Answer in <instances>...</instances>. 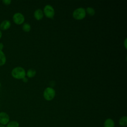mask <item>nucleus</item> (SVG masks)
Returning <instances> with one entry per match:
<instances>
[{
	"label": "nucleus",
	"instance_id": "obj_1",
	"mask_svg": "<svg viewBox=\"0 0 127 127\" xmlns=\"http://www.w3.org/2000/svg\"><path fill=\"white\" fill-rule=\"evenodd\" d=\"M11 74L15 79H22L25 77L26 71L23 67L21 66H16L12 69Z\"/></svg>",
	"mask_w": 127,
	"mask_h": 127
},
{
	"label": "nucleus",
	"instance_id": "obj_2",
	"mask_svg": "<svg viewBox=\"0 0 127 127\" xmlns=\"http://www.w3.org/2000/svg\"><path fill=\"white\" fill-rule=\"evenodd\" d=\"M73 17L76 20L83 19L86 16L85 9L82 7H79L75 9L72 13Z\"/></svg>",
	"mask_w": 127,
	"mask_h": 127
},
{
	"label": "nucleus",
	"instance_id": "obj_3",
	"mask_svg": "<svg viewBox=\"0 0 127 127\" xmlns=\"http://www.w3.org/2000/svg\"><path fill=\"white\" fill-rule=\"evenodd\" d=\"M55 90L52 87L46 88L43 93L44 98L47 101H50L53 99L55 96Z\"/></svg>",
	"mask_w": 127,
	"mask_h": 127
},
{
	"label": "nucleus",
	"instance_id": "obj_4",
	"mask_svg": "<svg viewBox=\"0 0 127 127\" xmlns=\"http://www.w3.org/2000/svg\"><path fill=\"white\" fill-rule=\"evenodd\" d=\"M12 20L15 24L17 25H20L24 23L25 18L22 13L20 12H16L13 15Z\"/></svg>",
	"mask_w": 127,
	"mask_h": 127
},
{
	"label": "nucleus",
	"instance_id": "obj_5",
	"mask_svg": "<svg viewBox=\"0 0 127 127\" xmlns=\"http://www.w3.org/2000/svg\"><path fill=\"white\" fill-rule=\"evenodd\" d=\"M44 13L45 16L49 18H52L55 15V10L54 8L50 5H46L44 8Z\"/></svg>",
	"mask_w": 127,
	"mask_h": 127
},
{
	"label": "nucleus",
	"instance_id": "obj_6",
	"mask_svg": "<svg viewBox=\"0 0 127 127\" xmlns=\"http://www.w3.org/2000/svg\"><path fill=\"white\" fill-rule=\"evenodd\" d=\"M10 121V117L8 114L5 112H0V125L6 126Z\"/></svg>",
	"mask_w": 127,
	"mask_h": 127
},
{
	"label": "nucleus",
	"instance_id": "obj_7",
	"mask_svg": "<svg viewBox=\"0 0 127 127\" xmlns=\"http://www.w3.org/2000/svg\"><path fill=\"white\" fill-rule=\"evenodd\" d=\"M11 26V22L9 20L6 19L2 21L0 23V30L5 31L8 29Z\"/></svg>",
	"mask_w": 127,
	"mask_h": 127
},
{
	"label": "nucleus",
	"instance_id": "obj_8",
	"mask_svg": "<svg viewBox=\"0 0 127 127\" xmlns=\"http://www.w3.org/2000/svg\"><path fill=\"white\" fill-rule=\"evenodd\" d=\"M34 17L37 20H41V19H42V18L43 17V16H44L43 12L41 9H38L35 11L34 13Z\"/></svg>",
	"mask_w": 127,
	"mask_h": 127
},
{
	"label": "nucleus",
	"instance_id": "obj_9",
	"mask_svg": "<svg viewBox=\"0 0 127 127\" xmlns=\"http://www.w3.org/2000/svg\"><path fill=\"white\" fill-rule=\"evenodd\" d=\"M104 127H115V122L111 118L107 119L104 123Z\"/></svg>",
	"mask_w": 127,
	"mask_h": 127
},
{
	"label": "nucleus",
	"instance_id": "obj_10",
	"mask_svg": "<svg viewBox=\"0 0 127 127\" xmlns=\"http://www.w3.org/2000/svg\"><path fill=\"white\" fill-rule=\"evenodd\" d=\"M6 62V57L2 51H0V66L4 65Z\"/></svg>",
	"mask_w": 127,
	"mask_h": 127
},
{
	"label": "nucleus",
	"instance_id": "obj_11",
	"mask_svg": "<svg viewBox=\"0 0 127 127\" xmlns=\"http://www.w3.org/2000/svg\"><path fill=\"white\" fill-rule=\"evenodd\" d=\"M119 125L121 127H126L127 125V116L122 117L119 120Z\"/></svg>",
	"mask_w": 127,
	"mask_h": 127
},
{
	"label": "nucleus",
	"instance_id": "obj_12",
	"mask_svg": "<svg viewBox=\"0 0 127 127\" xmlns=\"http://www.w3.org/2000/svg\"><path fill=\"white\" fill-rule=\"evenodd\" d=\"M5 127H19V124L16 121H10Z\"/></svg>",
	"mask_w": 127,
	"mask_h": 127
},
{
	"label": "nucleus",
	"instance_id": "obj_13",
	"mask_svg": "<svg viewBox=\"0 0 127 127\" xmlns=\"http://www.w3.org/2000/svg\"><path fill=\"white\" fill-rule=\"evenodd\" d=\"M36 70L33 69H29L27 70V73H26V75L29 77V78H31L35 76V75L36 74Z\"/></svg>",
	"mask_w": 127,
	"mask_h": 127
},
{
	"label": "nucleus",
	"instance_id": "obj_14",
	"mask_svg": "<svg viewBox=\"0 0 127 127\" xmlns=\"http://www.w3.org/2000/svg\"><path fill=\"white\" fill-rule=\"evenodd\" d=\"M22 30L26 32H29L31 30V26L29 23H24L22 25Z\"/></svg>",
	"mask_w": 127,
	"mask_h": 127
},
{
	"label": "nucleus",
	"instance_id": "obj_15",
	"mask_svg": "<svg viewBox=\"0 0 127 127\" xmlns=\"http://www.w3.org/2000/svg\"><path fill=\"white\" fill-rule=\"evenodd\" d=\"M85 11H86L87 13L89 15H90V16H93L95 14V10H94V9L92 7H88L86 8Z\"/></svg>",
	"mask_w": 127,
	"mask_h": 127
},
{
	"label": "nucleus",
	"instance_id": "obj_16",
	"mask_svg": "<svg viewBox=\"0 0 127 127\" xmlns=\"http://www.w3.org/2000/svg\"><path fill=\"white\" fill-rule=\"evenodd\" d=\"M2 2L3 3V4L6 5H8L10 4L11 2V0H3L2 1Z\"/></svg>",
	"mask_w": 127,
	"mask_h": 127
},
{
	"label": "nucleus",
	"instance_id": "obj_17",
	"mask_svg": "<svg viewBox=\"0 0 127 127\" xmlns=\"http://www.w3.org/2000/svg\"><path fill=\"white\" fill-rule=\"evenodd\" d=\"M4 48V45L2 43L0 42V51H2Z\"/></svg>",
	"mask_w": 127,
	"mask_h": 127
},
{
	"label": "nucleus",
	"instance_id": "obj_18",
	"mask_svg": "<svg viewBox=\"0 0 127 127\" xmlns=\"http://www.w3.org/2000/svg\"><path fill=\"white\" fill-rule=\"evenodd\" d=\"M22 81H23L24 82H25V83L28 81V79H27V78H26V77H24L22 79Z\"/></svg>",
	"mask_w": 127,
	"mask_h": 127
},
{
	"label": "nucleus",
	"instance_id": "obj_19",
	"mask_svg": "<svg viewBox=\"0 0 127 127\" xmlns=\"http://www.w3.org/2000/svg\"><path fill=\"white\" fill-rule=\"evenodd\" d=\"M2 32H1V31L0 30V39L1 38V37H2Z\"/></svg>",
	"mask_w": 127,
	"mask_h": 127
},
{
	"label": "nucleus",
	"instance_id": "obj_20",
	"mask_svg": "<svg viewBox=\"0 0 127 127\" xmlns=\"http://www.w3.org/2000/svg\"><path fill=\"white\" fill-rule=\"evenodd\" d=\"M126 41H127V39H125V46L126 48V47H127V46H126ZM126 49H127V48H126Z\"/></svg>",
	"mask_w": 127,
	"mask_h": 127
},
{
	"label": "nucleus",
	"instance_id": "obj_21",
	"mask_svg": "<svg viewBox=\"0 0 127 127\" xmlns=\"http://www.w3.org/2000/svg\"><path fill=\"white\" fill-rule=\"evenodd\" d=\"M0 127H5V126H2V125H0Z\"/></svg>",
	"mask_w": 127,
	"mask_h": 127
},
{
	"label": "nucleus",
	"instance_id": "obj_22",
	"mask_svg": "<svg viewBox=\"0 0 127 127\" xmlns=\"http://www.w3.org/2000/svg\"><path fill=\"white\" fill-rule=\"evenodd\" d=\"M1 83H0V87H1Z\"/></svg>",
	"mask_w": 127,
	"mask_h": 127
}]
</instances>
